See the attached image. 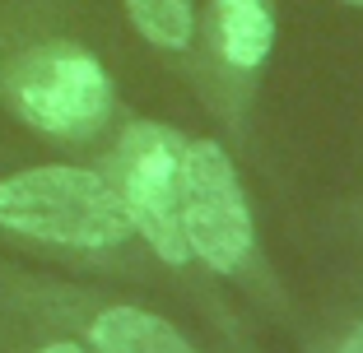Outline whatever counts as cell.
<instances>
[{
    "label": "cell",
    "instance_id": "cell-9",
    "mask_svg": "<svg viewBox=\"0 0 363 353\" xmlns=\"http://www.w3.org/2000/svg\"><path fill=\"white\" fill-rule=\"evenodd\" d=\"M38 353H89V349H79V344H47V349H38Z\"/></svg>",
    "mask_w": 363,
    "mask_h": 353
},
{
    "label": "cell",
    "instance_id": "cell-1",
    "mask_svg": "<svg viewBox=\"0 0 363 353\" xmlns=\"http://www.w3.org/2000/svg\"><path fill=\"white\" fill-rule=\"evenodd\" d=\"M0 224L10 233L38 237L56 246H121L130 237V219L117 186L89 168H28L0 182Z\"/></svg>",
    "mask_w": 363,
    "mask_h": 353
},
{
    "label": "cell",
    "instance_id": "cell-2",
    "mask_svg": "<svg viewBox=\"0 0 363 353\" xmlns=\"http://www.w3.org/2000/svg\"><path fill=\"white\" fill-rule=\"evenodd\" d=\"M10 108L33 130L56 139H84L112 112V84L103 65L70 42H47L23 52L5 75Z\"/></svg>",
    "mask_w": 363,
    "mask_h": 353
},
{
    "label": "cell",
    "instance_id": "cell-6",
    "mask_svg": "<svg viewBox=\"0 0 363 353\" xmlns=\"http://www.w3.org/2000/svg\"><path fill=\"white\" fill-rule=\"evenodd\" d=\"M89 335H94L98 353H196L163 316L140 311V307L103 311V316L89 325Z\"/></svg>",
    "mask_w": 363,
    "mask_h": 353
},
{
    "label": "cell",
    "instance_id": "cell-4",
    "mask_svg": "<svg viewBox=\"0 0 363 353\" xmlns=\"http://www.w3.org/2000/svg\"><path fill=\"white\" fill-rule=\"evenodd\" d=\"M182 237L186 251L219 274L238 270L252 251V209L214 139H196L182 154Z\"/></svg>",
    "mask_w": 363,
    "mask_h": 353
},
{
    "label": "cell",
    "instance_id": "cell-3",
    "mask_svg": "<svg viewBox=\"0 0 363 353\" xmlns=\"http://www.w3.org/2000/svg\"><path fill=\"white\" fill-rule=\"evenodd\" d=\"M182 154L186 139L177 130L135 121L121 135L112 154V177H107L126 204L130 233L145 237L168 265H182L191 256L182 237Z\"/></svg>",
    "mask_w": 363,
    "mask_h": 353
},
{
    "label": "cell",
    "instance_id": "cell-8",
    "mask_svg": "<svg viewBox=\"0 0 363 353\" xmlns=\"http://www.w3.org/2000/svg\"><path fill=\"white\" fill-rule=\"evenodd\" d=\"M340 353H363V325H359V330H354L350 340L340 344Z\"/></svg>",
    "mask_w": 363,
    "mask_h": 353
},
{
    "label": "cell",
    "instance_id": "cell-7",
    "mask_svg": "<svg viewBox=\"0 0 363 353\" xmlns=\"http://www.w3.org/2000/svg\"><path fill=\"white\" fill-rule=\"evenodd\" d=\"M126 14L154 47H186L196 28L191 0H126Z\"/></svg>",
    "mask_w": 363,
    "mask_h": 353
},
{
    "label": "cell",
    "instance_id": "cell-5",
    "mask_svg": "<svg viewBox=\"0 0 363 353\" xmlns=\"http://www.w3.org/2000/svg\"><path fill=\"white\" fill-rule=\"evenodd\" d=\"M214 42L238 70H257L275 42V19L266 0H214Z\"/></svg>",
    "mask_w": 363,
    "mask_h": 353
}]
</instances>
